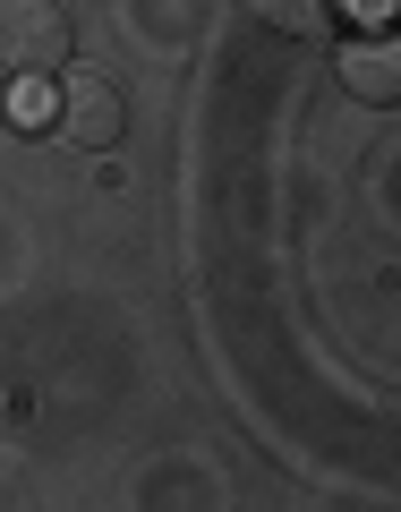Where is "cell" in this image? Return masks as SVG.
Wrapping results in <instances>:
<instances>
[{
    "mask_svg": "<svg viewBox=\"0 0 401 512\" xmlns=\"http://www.w3.org/2000/svg\"><path fill=\"white\" fill-rule=\"evenodd\" d=\"M69 69V9L60 0H0V77Z\"/></svg>",
    "mask_w": 401,
    "mask_h": 512,
    "instance_id": "1",
    "label": "cell"
},
{
    "mask_svg": "<svg viewBox=\"0 0 401 512\" xmlns=\"http://www.w3.org/2000/svg\"><path fill=\"white\" fill-rule=\"evenodd\" d=\"M52 128L69 137L77 154H103V146H120L128 103H120V86H111V77H86V69H69V77H60V94H52Z\"/></svg>",
    "mask_w": 401,
    "mask_h": 512,
    "instance_id": "2",
    "label": "cell"
},
{
    "mask_svg": "<svg viewBox=\"0 0 401 512\" xmlns=\"http://www.w3.org/2000/svg\"><path fill=\"white\" fill-rule=\"evenodd\" d=\"M342 86L359 94V103H401V35L393 26H367L359 43H342Z\"/></svg>",
    "mask_w": 401,
    "mask_h": 512,
    "instance_id": "3",
    "label": "cell"
},
{
    "mask_svg": "<svg viewBox=\"0 0 401 512\" xmlns=\"http://www.w3.org/2000/svg\"><path fill=\"white\" fill-rule=\"evenodd\" d=\"M248 9L274 35H325V18H333V0H248Z\"/></svg>",
    "mask_w": 401,
    "mask_h": 512,
    "instance_id": "4",
    "label": "cell"
},
{
    "mask_svg": "<svg viewBox=\"0 0 401 512\" xmlns=\"http://www.w3.org/2000/svg\"><path fill=\"white\" fill-rule=\"evenodd\" d=\"M350 9H359L367 26H384V18H401V0H350Z\"/></svg>",
    "mask_w": 401,
    "mask_h": 512,
    "instance_id": "5",
    "label": "cell"
}]
</instances>
